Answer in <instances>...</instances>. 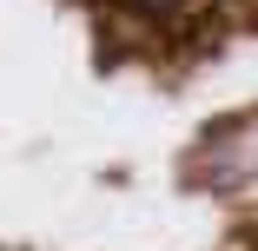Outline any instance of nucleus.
Returning a JSON list of instances; mask_svg holds the SVG:
<instances>
[{"mask_svg":"<svg viewBox=\"0 0 258 251\" xmlns=\"http://www.w3.org/2000/svg\"><path fill=\"white\" fill-rule=\"evenodd\" d=\"M139 7H146V14H172L179 0H139Z\"/></svg>","mask_w":258,"mask_h":251,"instance_id":"1","label":"nucleus"}]
</instances>
